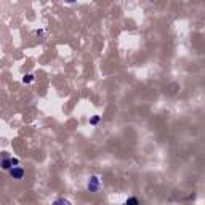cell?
<instances>
[{
  "label": "cell",
  "mask_w": 205,
  "mask_h": 205,
  "mask_svg": "<svg viewBox=\"0 0 205 205\" xmlns=\"http://www.w3.org/2000/svg\"><path fill=\"white\" fill-rule=\"evenodd\" d=\"M11 175H15V176H18V178H19V176L23 175V170H16V172H13V170H11Z\"/></svg>",
  "instance_id": "cell-2"
},
{
  "label": "cell",
  "mask_w": 205,
  "mask_h": 205,
  "mask_svg": "<svg viewBox=\"0 0 205 205\" xmlns=\"http://www.w3.org/2000/svg\"><path fill=\"white\" fill-rule=\"evenodd\" d=\"M127 205H138V200L131 197V199H128V200H127Z\"/></svg>",
  "instance_id": "cell-1"
}]
</instances>
